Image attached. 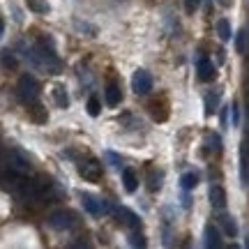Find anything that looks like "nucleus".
I'll use <instances>...</instances> for the list:
<instances>
[{"instance_id":"nucleus-13","label":"nucleus","mask_w":249,"mask_h":249,"mask_svg":"<svg viewBox=\"0 0 249 249\" xmlns=\"http://www.w3.org/2000/svg\"><path fill=\"white\" fill-rule=\"evenodd\" d=\"M123 187L127 194H134L139 189V180H136V173L132 169H124L123 171Z\"/></svg>"},{"instance_id":"nucleus-18","label":"nucleus","mask_w":249,"mask_h":249,"mask_svg":"<svg viewBox=\"0 0 249 249\" xmlns=\"http://www.w3.org/2000/svg\"><path fill=\"white\" fill-rule=\"evenodd\" d=\"M217 35H219V39H222V42H229V39H231L233 30H231L229 18H219V21H217Z\"/></svg>"},{"instance_id":"nucleus-14","label":"nucleus","mask_w":249,"mask_h":249,"mask_svg":"<svg viewBox=\"0 0 249 249\" xmlns=\"http://www.w3.org/2000/svg\"><path fill=\"white\" fill-rule=\"evenodd\" d=\"M104 97H107L108 107H118V104L123 102V92H120V88H118L116 83H111V86H107V90H104Z\"/></svg>"},{"instance_id":"nucleus-27","label":"nucleus","mask_w":249,"mask_h":249,"mask_svg":"<svg viewBox=\"0 0 249 249\" xmlns=\"http://www.w3.org/2000/svg\"><path fill=\"white\" fill-rule=\"evenodd\" d=\"M107 160L111 161V166H116V169H120V166H123V160H120L113 150H107Z\"/></svg>"},{"instance_id":"nucleus-28","label":"nucleus","mask_w":249,"mask_h":249,"mask_svg":"<svg viewBox=\"0 0 249 249\" xmlns=\"http://www.w3.org/2000/svg\"><path fill=\"white\" fill-rule=\"evenodd\" d=\"M134 245V247H145V238H143L139 231H134V235H132V240H129Z\"/></svg>"},{"instance_id":"nucleus-1","label":"nucleus","mask_w":249,"mask_h":249,"mask_svg":"<svg viewBox=\"0 0 249 249\" xmlns=\"http://www.w3.org/2000/svg\"><path fill=\"white\" fill-rule=\"evenodd\" d=\"M17 90H18V99L26 102V104H30V102H35V99L39 97V83H37V79L33 74H23V76L18 79Z\"/></svg>"},{"instance_id":"nucleus-7","label":"nucleus","mask_w":249,"mask_h":249,"mask_svg":"<svg viewBox=\"0 0 249 249\" xmlns=\"http://www.w3.org/2000/svg\"><path fill=\"white\" fill-rule=\"evenodd\" d=\"M113 214L120 219V224L129 226L132 231H141V219H139V214H136V213L127 210V208H116V210H113Z\"/></svg>"},{"instance_id":"nucleus-31","label":"nucleus","mask_w":249,"mask_h":249,"mask_svg":"<svg viewBox=\"0 0 249 249\" xmlns=\"http://www.w3.org/2000/svg\"><path fill=\"white\" fill-rule=\"evenodd\" d=\"M217 2H219L222 7H231V5H233V0H217Z\"/></svg>"},{"instance_id":"nucleus-24","label":"nucleus","mask_w":249,"mask_h":249,"mask_svg":"<svg viewBox=\"0 0 249 249\" xmlns=\"http://www.w3.org/2000/svg\"><path fill=\"white\" fill-rule=\"evenodd\" d=\"M28 9H33V12H37V14H46L49 12V5H46L44 0H26Z\"/></svg>"},{"instance_id":"nucleus-32","label":"nucleus","mask_w":249,"mask_h":249,"mask_svg":"<svg viewBox=\"0 0 249 249\" xmlns=\"http://www.w3.org/2000/svg\"><path fill=\"white\" fill-rule=\"evenodd\" d=\"M2 35H5V21L0 18V39H2Z\"/></svg>"},{"instance_id":"nucleus-10","label":"nucleus","mask_w":249,"mask_h":249,"mask_svg":"<svg viewBox=\"0 0 249 249\" xmlns=\"http://www.w3.org/2000/svg\"><path fill=\"white\" fill-rule=\"evenodd\" d=\"M240 178L242 185H249V143H245L240 150Z\"/></svg>"},{"instance_id":"nucleus-25","label":"nucleus","mask_w":249,"mask_h":249,"mask_svg":"<svg viewBox=\"0 0 249 249\" xmlns=\"http://www.w3.org/2000/svg\"><path fill=\"white\" fill-rule=\"evenodd\" d=\"M0 62H2L7 70H14V67H17V58L9 53V51H2V53H0Z\"/></svg>"},{"instance_id":"nucleus-12","label":"nucleus","mask_w":249,"mask_h":249,"mask_svg":"<svg viewBox=\"0 0 249 249\" xmlns=\"http://www.w3.org/2000/svg\"><path fill=\"white\" fill-rule=\"evenodd\" d=\"M205 247H210V249L222 247V235H219V231L214 229L213 224L205 226Z\"/></svg>"},{"instance_id":"nucleus-5","label":"nucleus","mask_w":249,"mask_h":249,"mask_svg":"<svg viewBox=\"0 0 249 249\" xmlns=\"http://www.w3.org/2000/svg\"><path fill=\"white\" fill-rule=\"evenodd\" d=\"M132 88L136 95H148L152 90V76H150V71H145V70H136L134 71V76H132Z\"/></svg>"},{"instance_id":"nucleus-3","label":"nucleus","mask_w":249,"mask_h":249,"mask_svg":"<svg viewBox=\"0 0 249 249\" xmlns=\"http://www.w3.org/2000/svg\"><path fill=\"white\" fill-rule=\"evenodd\" d=\"M49 224H51V229H55V231H70V229H74L79 224V219H76V214L71 213V210H58V213L51 214Z\"/></svg>"},{"instance_id":"nucleus-22","label":"nucleus","mask_w":249,"mask_h":249,"mask_svg":"<svg viewBox=\"0 0 249 249\" xmlns=\"http://www.w3.org/2000/svg\"><path fill=\"white\" fill-rule=\"evenodd\" d=\"M208 148H210V152H222V136L214 132L208 134Z\"/></svg>"},{"instance_id":"nucleus-29","label":"nucleus","mask_w":249,"mask_h":249,"mask_svg":"<svg viewBox=\"0 0 249 249\" xmlns=\"http://www.w3.org/2000/svg\"><path fill=\"white\" fill-rule=\"evenodd\" d=\"M231 123L238 127V123H240V108H238V104L233 102V107H231Z\"/></svg>"},{"instance_id":"nucleus-6","label":"nucleus","mask_w":249,"mask_h":249,"mask_svg":"<svg viewBox=\"0 0 249 249\" xmlns=\"http://www.w3.org/2000/svg\"><path fill=\"white\" fill-rule=\"evenodd\" d=\"M196 76H198V81H203V83H210V81H214V76H217V70H214V65L208 58H198L196 60Z\"/></svg>"},{"instance_id":"nucleus-19","label":"nucleus","mask_w":249,"mask_h":249,"mask_svg":"<svg viewBox=\"0 0 249 249\" xmlns=\"http://www.w3.org/2000/svg\"><path fill=\"white\" fill-rule=\"evenodd\" d=\"M53 99H55V104H58L60 108H70V95H67L65 86H55V90H53Z\"/></svg>"},{"instance_id":"nucleus-11","label":"nucleus","mask_w":249,"mask_h":249,"mask_svg":"<svg viewBox=\"0 0 249 249\" xmlns=\"http://www.w3.org/2000/svg\"><path fill=\"white\" fill-rule=\"evenodd\" d=\"M210 203L217 210H222L224 205H226V192H224V187H219V185L210 187Z\"/></svg>"},{"instance_id":"nucleus-17","label":"nucleus","mask_w":249,"mask_h":249,"mask_svg":"<svg viewBox=\"0 0 249 249\" xmlns=\"http://www.w3.org/2000/svg\"><path fill=\"white\" fill-rule=\"evenodd\" d=\"M217 107H219V92H217V90H210V92L205 95V113L213 116L214 111H217Z\"/></svg>"},{"instance_id":"nucleus-9","label":"nucleus","mask_w":249,"mask_h":249,"mask_svg":"<svg viewBox=\"0 0 249 249\" xmlns=\"http://www.w3.org/2000/svg\"><path fill=\"white\" fill-rule=\"evenodd\" d=\"M150 113H152V120H155V123H164V120L169 118V107H166V102H161V99L152 102Z\"/></svg>"},{"instance_id":"nucleus-2","label":"nucleus","mask_w":249,"mask_h":249,"mask_svg":"<svg viewBox=\"0 0 249 249\" xmlns=\"http://www.w3.org/2000/svg\"><path fill=\"white\" fill-rule=\"evenodd\" d=\"M7 166L12 173H17V176H30V171H33V166H30V160H28L23 152L18 150V148H14V150L7 152Z\"/></svg>"},{"instance_id":"nucleus-16","label":"nucleus","mask_w":249,"mask_h":249,"mask_svg":"<svg viewBox=\"0 0 249 249\" xmlns=\"http://www.w3.org/2000/svg\"><path fill=\"white\" fill-rule=\"evenodd\" d=\"M219 222H222V229L229 238H235V235H238V224H235V219H233L231 214H222Z\"/></svg>"},{"instance_id":"nucleus-8","label":"nucleus","mask_w":249,"mask_h":249,"mask_svg":"<svg viewBox=\"0 0 249 249\" xmlns=\"http://www.w3.org/2000/svg\"><path fill=\"white\" fill-rule=\"evenodd\" d=\"M83 198V208L88 210L92 217H99V214L104 213V205H102V201H99L97 196H92V194H83L81 196Z\"/></svg>"},{"instance_id":"nucleus-20","label":"nucleus","mask_w":249,"mask_h":249,"mask_svg":"<svg viewBox=\"0 0 249 249\" xmlns=\"http://www.w3.org/2000/svg\"><path fill=\"white\" fill-rule=\"evenodd\" d=\"M196 185H198V176H196V173H192V171H189V173H182V176H180V187H182L185 192L194 189Z\"/></svg>"},{"instance_id":"nucleus-23","label":"nucleus","mask_w":249,"mask_h":249,"mask_svg":"<svg viewBox=\"0 0 249 249\" xmlns=\"http://www.w3.org/2000/svg\"><path fill=\"white\" fill-rule=\"evenodd\" d=\"M86 111H88V116L97 118L99 111H102V104H99L97 97H88V102H86Z\"/></svg>"},{"instance_id":"nucleus-26","label":"nucleus","mask_w":249,"mask_h":249,"mask_svg":"<svg viewBox=\"0 0 249 249\" xmlns=\"http://www.w3.org/2000/svg\"><path fill=\"white\" fill-rule=\"evenodd\" d=\"M245 46H247V33L240 30L238 37H235V49H238V53H245Z\"/></svg>"},{"instance_id":"nucleus-15","label":"nucleus","mask_w":249,"mask_h":249,"mask_svg":"<svg viewBox=\"0 0 249 249\" xmlns=\"http://www.w3.org/2000/svg\"><path fill=\"white\" fill-rule=\"evenodd\" d=\"M28 116L33 118L35 123H46V108L35 99V102L28 104Z\"/></svg>"},{"instance_id":"nucleus-30","label":"nucleus","mask_w":249,"mask_h":249,"mask_svg":"<svg viewBox=\"0 0 249 249\" xmlns=\"http://www.w3.org/2000/svg\"><path fill=\"white\" fill-rule=\"evenodd\" d=\"M198 2H201V0H185L187 12H196V7H198Z\"/></svg>"},{"instance_id":"nucleus-4","label":"nucleus","mask_w":249,"mask_h":249,"mask_svg":"<svg viewBox=\"0 0 249 249\" xmlns=\"http://www.w3.org/2000/svg\"><path fill=\"white\" fill-rule=\"evenodd\" d=\"M79 176L88 182H99L102 176H104V169L97 160H88V161H81L79 164Z\"/></svg>"},{"instance_id":"nucleus-21","label":"nucleus","mask_w":249,"mask_h":249,"mask_svg":"<svg viewBox=\"0 0 249 249\" xmlns=\"http://www.w3.org/2000/svg\"><path fill=\"white\" fill-rule=\"evenodd\" d=\"M161 180H164V173H161V171H150V176H148V189H150V192H157L161 187Z\"/></svg>"}]
</instances>
